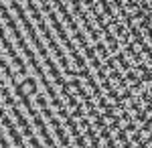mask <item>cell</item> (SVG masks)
I'll use <instances>...</instances> for the list:
<instances>
[{
    "mask_svg": "<svg viewBox=\"0 0 152 148\" xmlns=\"http://www.w3.org/2000/svg\"><path fill=\"white\" fill-rule=\"evenodd\" d=\"M2 148H152V0H2Z\"/></svg>",
    "mask_w": 152,
    "mask_h": 148,
    "instance_id": "1",
    "label": "cell"
}]
</instances>
